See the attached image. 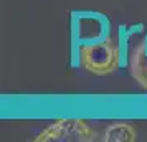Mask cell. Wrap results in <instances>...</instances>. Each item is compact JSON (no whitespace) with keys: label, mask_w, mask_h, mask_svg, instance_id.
<instances>
[{"label":"cell","mask_w":147,"mask_h":142,"mask_svg":"<svg viewBox=\"0 0 147 142\" xmlns=\"http://www.w3.org/2000/svg\"><path fill=\"white\" fill-rule=\"evenodd\" d=\"M78 58H80V65L86 71L98 76L109 75L121 66L119 45L111 36L98 43L80 46Z\"/></svg>","instance_id":"6da1fadb"},{"label":"cell","mask_w":147,"mask_h":142,"mask_svg":"<svg viewBox=\"0 0 147 142\" xmlns=\"http://www.w3.org/2000/svg\"><path fill=\"white\" fill-rule=\"evenodd\" d=\"M71 35L76 48L98 43L111 36V23L99 12H74L71 18Z\"/></svg>","instance_id":"7a4b0ae2"},{"label":"cell","mask_w":147,"mask_h":142,"mask_svg":"<svg viewBox=\"0 0 147 142\" xmlns=\"http://www.w3.org/2000/svg\"><path fill=\"white\" fill-rule=\"evenodd\" d=\"M96 132L83 119H61L47 127L35 141L36 142H91L96 141Z\"/></svg>","instance_id":"3957f363"},{"label":"cell","mask_w":147,"mask_h":142,"mask_svg":"<svg viewBox=\"0 0 147 142\" xmlns=\"http://www.w3.org/2000/svg\"><path fill=\"white\" fill-rule=\"evenodd\" d=\"M129 71L131 76L147 91V33L129 53Z\"/></svg>","instance_id":"277c9868"},{"label":"cell","mask_w":147,"mask_h":142,"mask_svg":"<svg viewBox=\"0 0 147 142\" xmlns=\"http://www.w3.org/2000/svg\"><path fill=\"white\" fill-rule=\"evenodd\" d=\"M102 139L111 142H132L137 139V134H136V129L132 126H129L126 122H116L106 129Z\"/></svg>","instance_id":"5b68a950"}]
</instances>
